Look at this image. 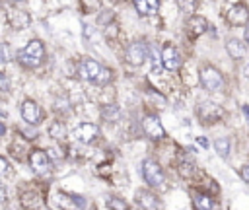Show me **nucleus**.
<instances>
[{
  "mask_svg": "<svg viewBox=\"0 0 249 210\" xmlns=\"http://www.w3.org/2000/svg\"><path fill=\"white\" fill-rule=\"evenodd\" d=\"M47 51H45V43L41 39H31L21 51H18L16 60L23 66V68H39L45 62Z\"/></svg>",
  "mask_w": 249,
  "mask_h": 210,
  "instance_id": "f257e3e1",
  "label": "nucleus"
},
{
  "mask_svg": "<svg viewBox=\"0 0 249 210\" xmlns=\"http://www.w3.org/2000/svg\"><path fill=\"white\" fill-rule=\"evenodd\" d=\"M198 80H200V86L206 89V91H222L224 86H226V80H224V74L212 66V64H202L200 70H198Z\"/></svg>",
  "mask_w": 249,
  "mask_h": 210,
  "instance_id": "f03ea898",
  "label": "nucleus"
},
{
  "mask_svg": "<svg viewBox=\"0 0 249 210\" xmlns=\"http://www.w3.org/2000/svg\"><path fill=\"white\" fill-rule=\"evenodd\" d=\"M142 177H144V181L148 183L150 189H163L165 187L163 167L156 159H152V158H146L142 161Z\"/></svg>",
  "mask_w": 249,
  "mask_h": 210,
  "instance_id": "7ed1b4c3",
  "label": "nucleus"
},
{
  "mask_svg": "<svg viewBox=\"0 0 249 210\" xmlns=\"http://www.w3.org/2000/svg\"><path fill=\"white\" fill-rule=\"evenodd\" d=\"M196 115H198V119H200L202 124H214V122H220V121L226 117V111H224L216 101L204 99V101H200V105L196 107Z\"/></svg>",
  "mask_w": 249,
  "mask_h": 210,
  "instance_id": "20e7f679",
  "label": "nucleus"
},
{
  "mask_svg": "<svg viewBox=\"0 0 249 210\" xmlns=\"http://www.w3.org/2000/svg\"><path fill=\"white\" fill-rule=\"evenodd\" d=\"M27 161H29V167L35 175L43 177V175H49L51 173V158L47 154V150H39V148H33L27 156Z\"/></svg>",
  "mask_w": 249,
  "mask_h": 210,
  "instance_id": "39448f33",
  "label": "nucleus"
},
{
  "mask_svg": "<svg viewBox=\"0 0 249 210\" xmlns=\"http://www.w3.org/2000/svg\"><path fill=\"white\" fill-rule=\"evenodd\" d=\"M146 58H148V43L144 41H132L124 51V62L128 66L138 68L146 62Z\"/></svg>",
  "mask_w": 249,
  "mask_h": 210,
  "instance_id": "423d86ee",
  "label": "nucleus"
},
{
  "mask_svg": "<svg viewBox=\"0 0 249 210\" xmlns=\"http://www.w3.org/2000/svg\"><path fill=\"white\" fill-rule=\"evenodd\" d=\"M19 113H21V119L25 121V124H29V126H37V124L43 122V109L31 97H25L21 101Z\"/></svg>",
  "mask_w": 249,
  "mask_h": 210,
  "instance_id": "0eeeda50",
  "label": "nucleus"
},
{
  "mask_svg": "<svg viewBox=\"0 0 249 210\" xmlns=\"http://www.w3.org/2000/svg\"><path fill=\"white\" fill-rule=\"evenodd\" d=\"M142 130H144V134H146L150 140H163V138L167 136L163 124L160 122L158 115H154V113H146V115L142 117Z\"/></svg>",
  "mask_w": 249,
  "mask_h": 210,
  "instance_id": "6e6552de",
  "label": "nucleus"
},
{
  "mask_svg": "<svg viewBox=\"0 0 249 210\" xmlns=\"http://www.w3.org/2000/svg\"><path fill=\"white\" fill-rule=\"evenodd\" d=\"M70 136L80 144H91L99 136V126L95 122H80L70 130Z\"/></svg>",
  "mask_w": 249,
  "mask_h": 210,
  "instance_id": "1a4fd4ad",
  "label": "nucleus"
},
{
  "mask_svg": "<svg viewBox=\"0 0 249 210\" xmlns=\"http://www.w3.org/2000/svg\"><path fill=\"white\" fill-rule=\"evenodd\" d=\"M226 21L231 27H247L249 25V8H247V4H243V2L233 4L226 14Z\"/></svg>",
  "mask_w": 249,
  "mask_h": 210,
  "instance_id": "9d476101",
  "label": "nucleus"
},
{
  "mask_svg": "<svg viewBox=\"0 0 249 210\" xmlns=\"http://www.w3.org/2000/svg\"><path fill=\"white\" fill-rule=\"evenodd\" d=\"M161 64H163V68L169 70V72H177V70L181 68L183 58H181V52H179V49H177L175 45L167 43V45L161 47Z\"/></svg>",
  "mask_w": 249,
  "mask_h": 210,
  "instance_id": "9b49d317",
  "label": "nucleus"
},
{
  "mask_svg": "<svg viewBox=\"0 0 249 210\" xmlns=\"http://www.w3.org/2000/svg\"><path fill=\"white\" fill-rule=\"evenodd\" d=\"M101 70V64L95 60V58H82L78 62V68H76V74L80 76V80L84 82H95L97 80V74Z\"/></svg>",
  "mask_w": 249,
  "mask_h": 210,
  "instance_id": "f8f14e48",
  "label": "nucleus"
},
{
  "mask_svg": "<svg viewBox=\"0 0 249 210\" xmlns=\"http://www.w3.org/2000/svg\"><path fill=\"white\" fill-rule=\"evenodd\" d=\"M47 204L51 210H76V206H78L74 196L68 192H62V191H54L47 198Z\"/></svg>",
  "mask_w": 249,
  "mask_h": 210,
  "instance_id": "ddd939ff",
  "label": "nucleus"
},
{
  "mask_svg": "<svg viewBox=\"0 0 249 210\" xmlns=\"http://www.w3.org/2000/svg\"><path fill=\"white\" fill-rule=\"evenodd\" d=\"M136 204L140 206V210H161L160 198L154 192H150L148 189L136 191Z\"/></svg>",
  "mask_w": 249,
  "mask_h": 210,
  "instance_id": "4468645a",
  "label": "nucleus"
},
{
  "mask_svg": "<svg viewBox=\"0 0 249 210\" xmlns=\"http://www.w3.org/2000/svg\"><path fill=\"white\" fill-rule=\"evenodd\" d=\"M208 27H210V25H208V19H206L204 16L195 14V16H191V18L187 19V29H189V33H191L193 37H198V35L206 33Z\"/></svg>",
  "mask_w": 249,
  "mask_h": 210,
  "instance_id": "2eb2a0df",
  "label": "nucleus"
},
{
  "mask_svg": "<svg viewBox=\"0 0 249 210\" xmlns=\"http://www.w3.org/2000/svg\"><path fill=\"white\" fill-rule=\"evenodd\" d=\"M19 202H21L23 210H41V206H43V198H41V194L35 192V191H25V192H21Z\"/></svg>",
  "mask_w": 249,
  "mask_h": 210,
  "instance_id": "dca6fc26",
  "label": "nucleus"
},
{
  "mask_svg": "<svg viewBox=\"0 0 249 210\" xmlns=\"http://www.w3.org/2000/svg\"><path fill=\"white\" fill-rule=\"evenodd\" d=\"M8 23H10L14 29H25V27H29L31 18H29V14H27V12L12 10V12L8 14Z\"/></svg>",
  "mask_w": 249,
  "mask_h": 210,
  "instance_id": "f3484780",
  "label": "nucleus"
},
{
  "mask_svg": "<svg viewBox=\"0 0 249 210\" xmlns=\"http://www.w3.org/2000/svg\"><path fill=\"white\" fill-rule=\"evenodd\" d=\"M226 51H228V54L233 58V60H241L243 56H245V43L241 41V39H237V37H231V39H228L226 41Z\"/></svg>",
  "mask_w": 249,
  "mask_h": 210,
  "instance_id": "a211bd4d",
  "label": "nucleus"
},
{
  "mask_svg": "<svg viewBox=\"0 0 249 210\" xmlns=\"http://www.w3.org/2000/svg\"><path fill=\"white\" fill-rule=\"evenodd\" d=\"M193 206L195 210H214L216 202L214 196L208 192H193Z\"/></svg>",
  "mask_w": 249,
  "mask_h": 210,
  "instance_id": "6ab92c4d",
  "label": "nucleus"
},
{
  "mask_svg": "<svg viewBox=\"0 0 249 210\" xmlns=\"http://www.w3.org/2000/svg\"><path fill=\"white\" fill-rule=\"evenodd\" d=\"M49 136H51L53 140H64V138L68 136V130H66L64 122H62V121H53V122L49 124Z\"/></svg>",
  "mask_w": 249,
  "mask_h": 210,
  "instance_id": "aec40b11",
  "label": "nucleus"
},
{
  "mask_svg": "<svg viewBox=\"0 0 249 210\" xmlns=\"http://www.w3.org/2000/svg\"><path fill=\"white\" fill-rule=\"evenodd\" d=\"M113 80H115V70L109 68V66H101V70H99V74H97V80H95L93 84L105 88V86H109Z\"/></svg>",
  "mask_w": 249,
  "mask_h": 210,
  "instance_id": "412c9836",
  "label": "nucleus"
},
{
  "mask_svg": "<svg viewBox=\"0 0 249 210\" xmlns=\"http://www.w3.org/2000/svg\"><path fill=\"white\" fill-rule=\"evenodd\" d=\"M119 115H121V109H119L117 103H109V105H103L101 107V117L107 122H115L119 119Z\"/></svg>",
  "mask_w": 249,
  "mask_h": 210,
  "instance_id": "4be33fe9",
  "label": "nucleus"
},
{
  "mask_svg": "<svg viewBox=\"0 0 249 210\" xmlns=\"http://www.w3.org/2000/svg\"><path fill=\"white\" fill-rule=\"evenodd\" d=\"M214 150H216V154H218L220 158H228V156H230V150H231L230 138H226V136L216 138V140H214Z\"/></svg>",
  "mask_w": 249,
  "mask_h": 210,
  "instance_id": "5701e85b",
  "label": "nucleus"
},
{
  "mask_svg": "<svg viewBox=\"0 0 249 210\" xmlns=\"http://www.w3.org/2000/svg\"><path fill=\"white\" fill-rule=\"evenodd\" d=\"M107 208L109 210H130V204L121 196H109L107 198Z\"/></svg>",
  "mask_w": 249,
  "mask_h": 210,
  "instance_id": "b1692460",
  "label": "nucleus"
},
{
  "mask_svg": "<svg viewBox=\"0 0 249 210\" xmlns=\"http://www.w3.org/2000/svg\"><path fill=\"white\" fill-rule=\"evenodd\" d=\"M177 171H179V175L181 177H185V179H191L195 173H196V167H195V163H191V161H179V165H177Z\"/></svg>",
  "mask_w": 249,
  "mask_h": 210,
  "instance_id": "393cba45",
  "label": "nucleus"
},
{
  "mask_svg": "<svg viewBox=\"0 0 249 210\" xmlns=\"http://www.w3.org/2000/svg\"><path fill=\"white\" fill-rule=\"evenodd\" d=\"M177 4H179V8H181V12H185L187 16H195L196 6H198L196 0H177Z\"/></svg>",
  "mask_w": 249,
  "mask_h": 210,
  "instance_id": "a878e982",
  "label": "nucleus"
},
{
  "mask_svg": "<svg viewBox=\"0 0 249 210\" xmlns=\"http://www.w3.org/2000/svg\"><path fill=\"white\" fill-rule=\"evenodd\" d=\"M99 8H101V0H82V10H84V14L99 12Z\"/></svg>",
  "mask_w": 249,
  "mask_h": 210,
  "instance_id": "bb28decb",
  "label": "nucleus"
},
{
  "mask_svg": "<svg viewBox=\"0 0 249 210\" xmlns=\"http://www.w3.org/2000/svg\"><path fill=\"white\" fill-rule=\"evenodd\" d=\"M113 19H115L113 10H103V14L97 16V23L99 25H109V23H113Z\"/></svg>",
  "mask_w": 249,
  "mask_h": 210,
  "instance_id": "cd10ccee",
  "label": "nucleus"
},
{
  "mask_svg": "<svg viewBox=\"0 0 249 210\" xmlns=\"http://www.w3.org/2000/svg\"><path fill=\"white\" fill-rule=\"evenodd\" d=\"M119 35V25L113 21V23H109V25H105V29H103V37L107 39V41H111L113 37H117Z\"/></svg>",
  "mask_w": 249,
  "mask_h": 210,
  "instance_id": "c85d7f7f",
  "label": "nucleus"
},
{
  "mask_svg": "<svg viewBox=\"0 0 249 210\" xmlns=\"http://www.w3.org/2000/svg\"><path fill=\"white\" fill-rule=\"evenodd\" d=\"M132 4H134L136 12H138L140 16H150V10H148V0H132Z\"/></svg>",
  "mask_w": 249,
  "mask_h": 210,
  "instance_id": "c756f323",
  "label": "nucleus"
},
{
  "mask_svg": "<svg viewBox=\"0 0 249 210\" xmlns=\"http://www.w3.org/2000/svg\"><path fill=\"white\" fill-rule=\"evenodd\" d=\"M0 60L2 62H8L12 60V54H10V47L6 43H0Z\"/></svg>",
  "mask_w": 249,
  "mask_h": 210,
  "instance_id": "7c9ffc66",
  "label": "nucleus"
},
{
  "mask_svg": "<svg viewBox=\"0 0 249 210\" xmlns=\"http://www.w3.org/2000/svg\"><path fill=\"white\" fill-rule=\"evenodd\" d=\"M47 154H49V158H51V159H62V158H64V154H62L58 148H49V150H47Z\"/></svg>",
  "mask_w": 249,
  "mask_h": 210,
  "instance_id": "2f4dec72",
  "label": "nucleus"
},
{
  "mask_svg": "<svg viewBox=\"0 0 249 210\" xmlns=\"http://www.w3.org/2000/svg\"><path fill=\"white\" fill-rule=\"evenodd\" d=\"M8 169H10V163H8V159L4 158V156H0V179L8 173Z\"/></svg>",
  "mask_w": 249,
  "mask_h": 210,
  "instance_id": "473e14b6",
  "label": "nucleus"
},
{
  "mask_svg": "<svg viewBox=\"0 0 249 210\" xmlns=\"http://www.w3.org/2000/svg\"><path fill=\"white\" fill-rule=\"evenodd\" d=\"M148 10H150V16L156 14L160 10V0H148Z\"/></svg>",
  "mask_w": 249,
  "mask_h": 210,
  "instance_id": "72a5a7b5",
  "label": "nucleus"
},
{
  "mask_svg": "<svg viewBox=\"0 0 249 210\" xmlns=\"http://www.w3.org/2000/svg\"><path fill=\"white\" fill-rule=\"evenodd\" d=\"M239 175H241V179H243V181L249 185V163H245V165L239 169Z\"/></svg>",
  "mask_w": 249,
  "mask_h": 210,
  "instance_id": "f704fd0d",
  "label": "nucleus"
},
{
  "mask_svg": "<svg viewBox=\"0 0 249 210\" xmlns=\"http://www.w3.org/2000/svg\"><path fill=\"white\" fill-rule=\"evenodd\" d=\"M8 88H10V84H8V78L0 72V91H8Z\"/></svg>",
  "mask_w": 249,
  "mask_h": 210,
  "instance_id": "c9c22d12",
  "label": "nucleus"
},
{
  "mask_svg": "<svg viewBox=\"0 0 249 210\" xmlns=\"http://www.w3.org/2000/svg\"><path fill=\"white\" fill-rule=\"evenodd\" d=\"M6 200H8V191L4 185H0V204H4Z\"/></svg>",
  "mask_w": 249,
  "mask_h": 210,
  "instance_id": "e433bc0d",
  "label": "nucleus"
},
{
  "mask_svg": "<svg viewBox=\"0 0 249 210\" xmlns=\"http://www.w3.org/2000/svg\"><path fill=\"white\" fill-rule=\"evenodd\" d=\"M4 134H6V124L0 121V136H4Z\"/></svg>",
  "mask_w": 249,
  "mask_h": 210,
  "instance_id": "4c0bfd02",
  "label": "nucleus"
},
{
  "mask_svg": "<svg viewBox=\"0 0 249 210\" xmlns=\"http://www.w3.org/2000/svg\"><path fill=\"white\" fill-rule=\"evenodd\" d=\"M245 43H247V45H249V25H247V27H245Z\"/></svg>",
  "mask_w": 249,
  "mask_h": 210,
  "instance_id": "58836bf2",
  "label": "nucleus"
},
{
  "mask_svg": "<svg viewBox=\"0 0 249 210\" xmlns=\"http://www.w3.org/2000/svg\"><path fill=\"white\" fill-rule=\"evenodd\" d=\"M243 113L247 115V122H249V105H245V107H243Z\"/></svg>",
  "mask_w": 249,
  "mask_h": 210,
  "instance_id": "ea45409f",
  "label": "nucleus"
},
{
  "mask_svg": "<svg viewBox=\"0 0 249 210\" xmlns=\"http://www.w3.org/2000/svg\"><path fill=\"white\" fill-rule=\"evenodd\" d=\"M243 74H245V78H247V80H249V64H247V66H245V70H243Z\"/></svg>",
  "mask_w": 249,
  "mask_h": 210,
  "instance_id": "a19ab883",
  "label": "nucleus"
},
{
  "mask_svg": "<svg viewBox=\"0 0 249 210\" xmlns=\"http://www.w3.org/2000/svg\"><path fill=\"white\" fill-rule=\"evenodd\" d=\"M8 2H12V4H16V2H21V0H8Z\"/></svg>",
  "mask_w": 249,
  "mask_h": 210,
  "instance_id": "79ce46f5",
  "label": "nucleus"
}]
</instances>
